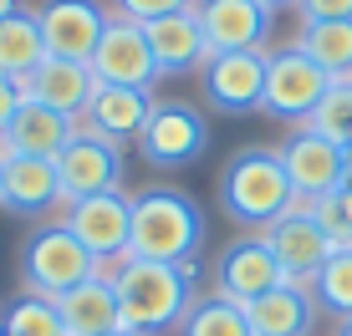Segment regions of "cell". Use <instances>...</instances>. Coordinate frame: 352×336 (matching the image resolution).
Here are the masks:
<instances>
[{"instance_id":"obj_32","label":"cell","mask_w":352,"mask_h":336,"mask_svg":"<svg viewBox=\"0 0 352 336\" xmlns=\"http://www.w3.org/2000/svg\"><path fill=\"white\" fill-rule=\"evenodd\" d=\"M21 102H26V97H21V82L0 77V133H6V128H10V117L21 112Z\"/></svg>"},{"instance_id":"obj_10","label":"cell","mask_w":352,"mask_h":336,"mask_svg":"<svg viewBox=\"0 0 352 336\" xmlns=\"http://www.w3.org/2000/svg\"><path fill=\"white\" fill-rule=\"evenodd\" d=\"M256 235L276 255V265L286 270V280H296V285H311L317 270L327 265V255H332V239H327V230L311 219L307 204H296L291 214H281L276 224H265V230H256Z\"/></svg>"},{"instance_id":"obj_38","label":"cell","mask_w":352,"mask_h":336,"mask_svg":"<svg viewBox=\"0 0 352 336\" xmlns=\"http://www.w3.org/2000/svg\"><path fill=\"white\" fill-rule=\"evenodd\" d=\"M0 178H6V158H0Z\"/></svg>"},{"instance_id":"obj_23","label":"cell","mask_w":352,"mask_h":336,"mask_svg":"<svg viewBox=\"0 0 352 336\" xmlns=\"http://www.w3.org/2000/svg\"><path fill=\"white\" fill-rule=\"evenodd\" d=\"M291 46L307 51L332 82H352V21H307Z\"/></svg>"},{"instance_id":"obj_18","label":"cell","mask_w":352,"mask_h":336,"mask_svg":"<svg viewBox=\"0 0 352 336\" xmlns=\"http://www.w3.org/2000/svg\"><path fill=\"white\" fill-rule=\"evenodd\" d=\"M143 36H148V56H153L159 77H184V71H199L210 62V46H204L194 5L174 10V16H159V21H143Z\"/></svg>"},{"instance_id":"obj_35","label":"cell","mask_w":352,"mask_h":336,"mask_svg":"<svg viewBox=\"0 0 352 336\" xmlns=\"http://www.w3.org/2000/svg\"><path fill=\"white\" fill-rule=\"evenodd\" d=\"M342 184L352 189V148H347V173H342Z\"/></svg>"},{"instance_id":"obj_27","label":"cell","mask_w":352,"mask_h":336,"mask_svg":"<svg viewBox=\"0 0 352 336\" xmlns=\"http://www.w3.org/2000/svg\"><path fill=\"white\" fill-rule=\"evenodd\" d=\"M311 296H317V311H332L337 321L352 316V250H332L327 265L311 280Z\"/></svg>"},{"instance_id":"obj_31","label":"cell","mask_w":352,"mask_h":336,"mask_svg":"<svg viewBox=\"0 0 352 336\" xmlns=\"http://www.w3.org/2000/svg\"><path fill=\"white\" fill-rule=\"evenodd\" d=\"M301 26L307 21H352V0H296Z\"/></svg>"},{"instance_id":"obj_11","label":"cell","mask_w":352,"mask_h":336,"mask_svg":"<svg viewBox=\"0 0 352 336\" xmlns=\"http://www.w3.org/2000/svg\"><path fill=\"white\" fill-rule=\"evenodd\" d=\"M87 67H92V77L102 82V87H143V92H153V82H159L153 56H148V36H143V26L128 21V16L107 21V31H102V41H97Z\"/></svg>"},{"instance_id":"obj_8","label":"cell","mask_w":352,"mask_h":336,"mask_svg":"<svg viewBox=\"0 0 352 336\" xmlns=\"http://www.w3.org/2000/svg\"><path fill=\"white\" fill-rule=\"evenodd\" d=\"M204 143H210V128L189 102H159L138 133V153L148 168H184L204 153Z\"/></svg>"},{"instance_id":"obj_22","label":"cell","mask_w":352,"mask_h":336,"mask_svg":"<svg viewBox=\"0 0 352 336\" xmlns=\"http://www.w3.org/2000/svg\"><path fill=\"white\" fill-rule=\"evenodd\" d=\"M72 133H77L72 117L52 112V107H41V102H21V112L10 117V128H6V143H10V153H26V158H56Z\"/></svg>"},{"instance_id":"obj_2","label":"cell","mask_w":352,"mask_h":336,"mask_svg":"<svg viewBox=\"0 0 352 336\" xmlns=\"http://www.w3.org/2000/svg\"><path fill=\"white\" fill-rule=\"evenodd\" d=\"M204 245V219L189 194L179 189H143L133 194V260H159V265H194Z\"/></svg>"},{"instance_id":"obj_25","label":"cell","mask_w":352,"mask_h":336,"mask_svg":"<svg viewBox=\"0 0 352 336\" xmlns=\"http://www.w3.org/2000/svg\"><path fill=\"white\" fill-rule=\"evenodd\" d=\"M179 336H250L245 306L225 301V296H194V306L179 321Z\"/></svg>"},{"instance_id":"obj_29","label":"cell","mask_w":352,"mask_h":336,"mask_svg":"<svg viewBox=\"0 0 352 336\" xmlns=\"http://www.w3.org/2000/svg\"><path fill=\"white\" fill-rule=\"evenodd\" d=\"M311 209V219L327 230V239H332V250H352V189H332V194H322V199H311L307 204Z\"/></svg>"},{"instance_id":"obj_24","label":"cell","mask_w":352,"mask_h":336,"mask_svg":"<svg viewBox=\"0 0 352 336\" xmlns=\"http://www.w3.org/2000/svg\"><path fill=\"white\" fill-rule=\"evenodd\" d=\"M41 62H46V41L36 26V10H16L0 21V77L26 82Z\"/></svg>"},{"instance_id":"obj_16","label":"cell","mask_w":352,"mask_h":336,"mask_svg":"<svg viewBox=\"0 0 352 336\" xmlns=\"http://www.w3.org/2000/svg\"><path fill=\"white\" fill-rule=\"evenodd\" d=\"M0 209L21 214V219H46L52 224L56 214L67 209L62 199V178H56V163L52 158H6V178H0Z\"/></svg>"},{"instance_id":"obj_39","label":"cell","mask_w":352,"mask_h":336,"mask_svg":"<svg viewBox=\"0 0 352 336\" xmlns=\"http://www.w3.org/2000/svg\"><path fill=\"white\" fill-rule=\"evenodd\" d=\"M0 336H6V331H0Z\"/></svg>"},{"instance_id":"obj_14","label":"cell","mask_w":352,"mask_h":336,"mask_svg":"<svg viewBox=\"0 0 352 336\" xmlns=\"http://www.w3.org/2000/svg\"><path fill=\"white\" fill-rule=\"evenodd\" d=\"M194 16H199L210 56H220V51H265L271 10H265L261 0H194Z\"/></svg>"},{"instance_id":"obj_36","label":"cell","mask_w":352,"mask_h":336,"mask_svg":"<svg viewBox=\"0 0 352 336\" xmlns=\"http://www.w3.org/2000/svg\"><path fill=\"white\" fill-rule=\"evenodd\" d=\"M342 336H352V316H347V321H342Z\"/></svg>"},{"instance_id":"obj_34","label":"cell","mask_w":352,"mask_h":336,"mask_svg":"<svg viewBox=\"0 0 352 336\" xmlns=\"http://www.w3.org/2000/svg\"><path fill=\"white\" fill-rule=\"evenodd\" d=\"M261 5L271 10V16H276V10H281V5H296V0H261Z\"/></svg>"},{"instance_id":"obj_20","label":"cell","mask_w":352,"mask_h":336,"mask_svg":"<svg viewBox=\"0 0 352 336\" xmlns=\"http://www.w3.org/2000/svg\"><path fill=\"white\" fill-rule=\"evenodd\" d=\"M245 321H250V336H311L317 326V296L311 285H276V291L256 296L245 306Z\"/></svg>"},{"instance_id":"obj_6","label":"cell","mask_w":352,"mask_h":336,"mask_svg":"<svg viewBox=\"0 0 352 336\" xmlns=\"http://www.w3.org/2000/svg\"><path fill=\"white\" fill-rule=\"evenodd\" d=\"M56 224H67L82 239L92 260H128V235H133V199L123 189H107V194L77 199L56 214Z\"/></svg>"},{"instance_id":"obj_33","label":"cell","mask_w":352,"mask_h":336,"mask_svg":"<svg viewBox=\"0 0 352 336\" xmlns=\"http://www.w3.org/2000/svg\"><path fill=\"white\" fill-rule=\"evenodd\" d=\"M16 10H21L16 0H0V21H6V16H16Z\"/></svg>"},{"instance_id":"obj_15","label":"cell","mask_w":352,"mask_h":336,"mask_svg":"<svg viewBox=\"0 0 352 336\" xmlns=\"http://www.w3.org/2000/svg\"><path fill=\"white\" fill-rule=\"evenodd\" d=\"M204 102L214 112H250L265 92V51H220L199 67Z\"/></svg>"},{"instance_id":"obj_28","label":"cell","mask_w":352,"mask_h":336,"mask_svg":"<svg viewBox=\"0 0 352 336\" xmlns=\"http://www.w3.org/2000/svg\"><path fill=\"white\" fill-rule=\"evenodd\" d=\"M301 128L322 133L327 143H342V148H352V82H332V87H327V97L311 107V117H307Z\"/></svg>"},{"instance_id":"obj_13","label":"cell","mask_w":352,"mask_h":336,"mask_svg":"<svg viewBox=\"0 0 352 336\" xmlns=\"http://www.w3.org/2000/svg\"><path fill=\"white\" fill-rule=\"evenodd\" d=\"M276 285H286V270L276 265V255L265 250L261 235L230 239L220 250V260H214V296H225L235 306H250L256 296L276 291Z\"/></svg>"},{"instance_id":"obj_5","label":"cell","mask_w":352,"mask_h":336,"mask_svg":"<svg viewBox=\"0 0 352 336\" xmlns=\"http://www.w3.org/2000/svg\"><path fill=\"white\" fill-rule=\"evenodd\" d=\"M332 77L311 62L296 46H281V51H265V92H261V112L281 117V123H307L311 107L327 97Z\"/></svg>"},{"instance_id":"obj_21","label":"cell","mask_w":352,"mask_h":336,"mask_svg":"<svg viewBox=\"0 0 352 336\" xmlns=\"http://www.w3.org/2000/svg\"><path fill=\"white\" fill-rule=\"evenodd\" d=\"M56 311H62L67 336H113V331H123V311H118L113 275H102V270H97L92 280L72 285L67 296H56Z\"/></svg>"},{"instance_id":"obj_4","label":"cell","mask_w":352,"mask_h":336,"mask_svg":"<svg viewBox=\"0 0 352 336\" xmlns=\"http://www.w3.org/2000/svg\"><path fill=\"white\" fill-rule=\"evenodd\" d=\"M92 275H97V260L82 250V239L56 219L41 224V230L21 245V285H26L31 296L56 301V296H67L72 285L92 280Z\"/></svg>"},{"instance_id":"obj_37","label":"cell","mask_w":352,"mask_h":336,"mask_svg":"<svg viewBox=\"0 0 352 336\" xmlns=\"http://www.w3.org/2000/svg\"><path fill=\"white\" fill-rule=\"evenodd\" d=\"M113 336H138V331H128V326H123V331H113Z\"/></svg>"},{"instance_id":"obj_1","label":"cell","mask_w":352,"mask_h":336,"mask_svg":"<svg viewBox=\"0 0 352 336\" xmlns=\"http://www.w3.org/2000/svg\"><path fill=\"white\" fill-rule=\"evenodd\" d=\"M113 291L123 326L138 336L179 331L184 311L194 306V265H159V260H118Z\"/></svg>"},{"instance_id":"obj_9","label":"cell","mask_w":352,"mask_h":336,"mask_svg":"<svg viewBox=\"0 0 352 336\" xmlns=\"http://www.w3.org/2000/svg\"><path fill=\"white\" fill-rule=\"evenodd\" d=\"M56 178H62V199L77 204V199H92V194H107V189L123 184V148L92 138L87 128L67 138V148L56 153Z\"/></svg>"},{"instance_id":"obj_7","label":"cell","mask_w":352,"mask_h":336,"mask_svg":"<svg viewBox=\"0 0 352 336\" xmlns=\"http://www.w3.org/2000/svg\"><path fill=\"white\" fill-rule=\"evenodd\" d=\"M107 21H113V10L97 5V0H41L36 5L46 56H62V62H92Z\"/></svg>"},{"instance_id":"obj_19","label":"cell","mask_w":352,"mask_h":336,"mask_svg":"<svg viewBox=\"0 0 352 336\" xmlns=\"http://www.w3.org/2000/svg\"><path fill=\"white\" fill-rule=\"evenodd\" d=\"M92 92H97L92 67L87 62H62V56H46V62L21 82V97L26 102H41V107H52V112L72 117V123H77L82 107L92 102Z\"/></svg>"},{"instance_id":"obj_26","label":"cell","mask_w":352,"mask_h":336,"mask_svg":"<svg viewBox=\"0 0 352 336\" xmlns=\"http://www.w3.org/2000/svg\"><path fill=\"white\" fill-rule=\"evenodd\" d=\"M0 331H6V336H67L56 301H46V296H31V291H21L16 301L0 311Z\"/></svg>"},{"instance_id":"obj_12","label":"cell","mask_w":352,"mask_h":336,"mask_svg":"<svg viewBox=\"0 0 352 336\" xmlns=\"http://www.w3.org/2000/svg\"><path fill=\"white\" fill-rule=\"evenodd\" d=\"M276 153H281L286 178H291V189H296L301 204L342 189V173H347V148L342 143H327L322 133H311V128H296Z\"/></svg>"},{"instance_id":"obj_3","label":"cell","mask_w":352,"mask_h":336,"mask_svg":"<svg viewBox=\"0 0 352 336\" xmlns=\"http://www.w3.org/2000/svg\"><path fill=\"white\" fill-rule=\"evenodd\" d=\"M296 189L286 178V163L276 148H245L235 153L220 168V209L235 224H250V230H265L281 214L296 209Z\"/></svg>"},{"instance_id":"obj_30","label":"cell","mask_w":352,"mask_h":336,"mask_svg":"<svg viewBox=\"0 0 352 336\" xmlns=\"http://www.w3.org/2000/svg\"><path fill=\"white\" fill-rule=\"evenodd\" d=\"M194 0H113V16H128V21H159V16H174V10H189Z\"/></svg>"},{"instance_id":"obj_17","label":"cell","mask_w":352,"mask_h":336,"mask_svg":"<svg viewBox=\"0 0 352 336\" xmlns=\"http://www.w3.org/2000/svg\"><path fill=\"white\" fill-rule=\"evenodd\" d=\"M153 107L159 102H153V92H143V87H102V82H97V92H92V102L82 107L77 128H87L92 138L113 143V148H128V143H138Z\"/></svg>"}]
</instances>
